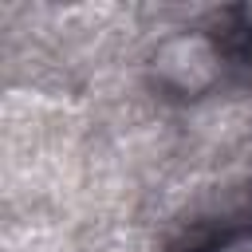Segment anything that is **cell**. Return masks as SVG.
<instances>
[{"label":"cell","mask_w":252,"mask_h":252,"mask_svg":"<svg viewBox=\"0 0 252 252\" xmlns=\"http://www.w3.org/2000/svg\"><path fill=\"white\" fill-rule=\"evenodd\" d=\"M209 252H252V232H228V236L217 240Z\"/></svg>","instance_id":"7a4b0ae2"},{"label":"cell","mask_w":252,"mask_h":252,"mask_svg":"<svg viewBox=\"0 0 252 252\" xmlns=\"http://www.w3.org/2000/svg\"><path fill=\"white\" fill-rule=\"evenodd\" d=\"M154 79L177 98H197L220 79V47L205 32L165 35L154 51Z\"/></svg>","instance_id":"6da1fadb"}]
</instances>
